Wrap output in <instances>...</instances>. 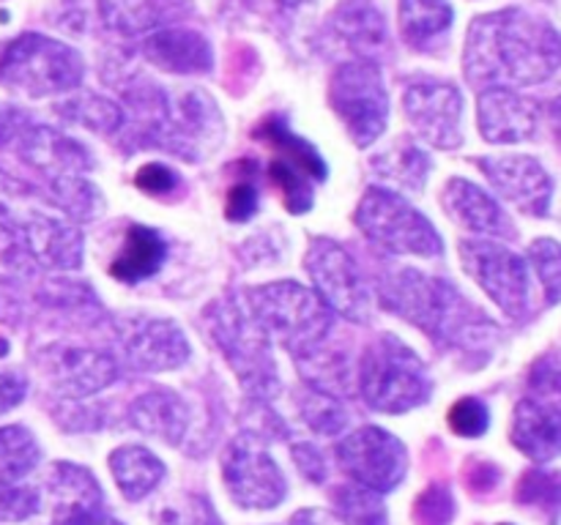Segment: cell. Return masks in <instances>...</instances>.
<instances>
[{
	"instance_id": "1",
	"label": "cell",
	"mask_w": 561,
	"mask_h": 525,
	"mask_svg": "<svg viewBox=\"0 0 561 525\" xmlns=\"http://www.w3.org/2000/svg\"><path fill=\"white\" fill-rule=\"evenodd\" d=\"M561 66V36L540 16L520 9L493 11L471 22L466 38V80L477 88L537 85Z\"/></svg>"
},
{
	"instance_id": "2",
	"label": "cell",
	"mask_w": 561,
	"mask_h": 525,
	"mask_svg": "<svg viewBox=\"0 0 561 525\" xmlns=\"http://www.w3.org/2000/svg\"><path fill=\"white\" fill-rule=\"evenodd\" d=\"M383 301L389 310L416 323L433 339L449 342L458 350L485 348L496 337V326L458 290L420 271H400L398 277L387 279Z\"/></svg>"
},
{
	"instance_id": "3",
	"label": "cell",
	"mask_w": 561,
	"mask_h": 525,
	"mask_svg": "<svg viewBox=\"0 0 561 525\" xmlns=\"http://www.w3.org/2000/svg\"><path fill=\"white\" fill-rule=\"evenodd\" d=\"M362 392L373 408L403 413L425 402L431 377L398 337H378L362 359Z\"/></svg>"
},
{
	"instance_id": "4",
	"label": "cell",
	"mask_w": 561,
	"mask_h": 525,
	"mask_svg": "<svg viewBox=\"0 0 561 525\" xmlns=\"http://www.w3.org/2000/svg\"><path fill=\"white\" fill-rule=\"evenodd\" d=\"M82 74L85 63L75 49L36 33L16 38L0 60V80L27 96L71 91L80 85Z\"/></svg>"
},
{
	"instance_id": "5",
	"label": "cell",
	"mask_w": 561,
	"mask_h": 525,
	"mask_svg": "<svg viewBox=\"0 0 561 525\" xmlns=\"http://www.w3.org/2000/svg\"><path fill=\"white\" fill-rule=\"evenodd\" d=\"M356 224L367 238L398 255H442L436 228L403 197L383 189H370L356 208Z\"/></svg>"
},
{
	"instance_id": "6",
	"label": "cell",
	"mask_w": 561,
	"mask_h": 525,
	"mask_svg": "<svg viewBox=\"0 0 561 525\" xmlns=\"http://www.w3.org/2000/svg\"><path fill=\"white\" fill-rule=\"evenodd\" d=\"M263 326L272 328L290 353H316L329 331V312L310 290L294 282L268 284L252 293Z\"/></svg>"
},
{
	"instance_id": "7",
	"label": "cell",
	"mask_w": 561,
	"mask_h": 525,
	"mask_svg": "<svg viewBox=\"0 0 561 525\" xmlns=\"http://www.w3.org/2000/svg\"><path fill=\"white\" fill-rule=\"evenodd\" d=\"M329 102L359 148L373 145L389 120V96L381 71L373 63L340 66L329 82Z\"/></svg>"
},
{
	"instance_id": "8",
	"label": "cell",
	"mask_w": 561,
	"mask_h": 525,
	"mask_svg": "<svg viewBox=\"0 0 561 525\" xmlns=\"http://www.w3.org/2000/svg\"><path fill=\"white\" fill-rule=\"evenodd\" d=\"M460 260L469 277L502 306L504 315L520 320L531 310L529 268L507 246L496 241H463Z\"/></svg>"
},
{
	"instance_id": "9",
	"label": "cell",
	"mask_w": 561,
	"mask_h": 525,
	"mask_svg": "<svg viewBox=\"0 0 561 525\" xmlns=\"http://www.w3.org/2000/svg\"><path fill=\"white\" fill-rule=\"evenodd\" d=\"M345 474L373 492H387L403 481L409 470L405 446L378 427H362L337 446Z\"/></svg>"
},
{
	"instance_id": "10",
	"label": "cell",
	"mask_w": 561,
	"mask_h": 525,
	"mask_svg": "<svg viewBox=\"0 0 561 525\" xmlns=\"http://www.w3.org/2000/svg\"><path fill=\"white\" fill-rule=\"evenodd\" d=\"M222 474L230 498L244 509H272L285 498L283 470L252 438L230 443L222 459Z\"/></svg>"
},
{
	"instance_id": "11",
	"label": "cell",
	"mask_w": 561,
	"mask_h": 525,
	"mask_svg": "<svg viewBox=\"0 0 561 525\" xmlns=\"http://www.w3.org/2000/svg\"><path fill=\"white\" fill-rule=\"evenodd\" d=\"M307 271L334 310L354 320H362L367 315L370 295H367L365 279L343 246L329 238L312 241L310 252H307Z\"/></svg>"
},
{
	"instance_id": "12",
	"label": "cell",
	"mask_w": 561,
	"mask_h": 525,
	"mask_svg": "<svg viewBox=\"0 0 561 525\" xmlns=\"http://www.w3.org/2000/svg\"><path fill=\"white\" fill-rule=\"evenodd\" d=\"M405 115L422 140L436 148L460 145V93L444 82L409 85L403 96Z\"/></svg>"
},
{
	"instance_id": "13",
	"label": "cell",
	"mask_w": 561,
	"mask_h": 525,
	"mask_svg": "<svg viewBox=\"0 0 561 525\" xmlns=\"http://www.w3.org/2000/svg\"><path fill=\"white\" fill-rule=\"evenodd\" d=\"M480 170L488 175L493 189L518 206L531 217H546L551 206L553 184L548 178L546 167L531 156H496L480 159Z\"/></svg>"
},
{
	"instance_id": "14",
	"label": "cell",
	"mask_w": 561,
	"mask_h": 525,
	"mask_svg": "<svg viewBox=\"0 0 561 525\" xmlns=\"http://www.w3.org/2000/svg\"><path fill=\"white\" fill-rule=\"evenodd\" d=\"M477 118L488 142H520L535 137L537 104L513 88H485L477 102Z\"/></svg>"
},
{
	"instance_id": "15",
	"label": "cell",
	"mask_w": 561,
	"mask_h": 525,
	"mask_svg": "<svg viewBox=\"0 0 561 525\" xmlns=\"http://www.w3.org/2000/svg\"><path fill=\"white\" fill-rule=\"evenodd\" d=\"M444 211L471 233L496 235V238H513L515 228L510 224L507 213L502 211L493 197H488L480 186L469 184L463 178H453L444 186Z\"/></svg>"
},
{
	"instance_id": "16",
	"label": "cell",
	"mask_w": 561,
	"mask_h": 525,
	"mask_svg": "<svg viewBox=\"0 0 561 525\" xmlns=\"http://www.w3.org/2000/svg\"><path fill=\"white\" fill-rule=\"evenodd\" d=\"M515 446L531 459H553L561 454V408L548 399H524L515 408Z\"/></svg>"
},
{
	"instance_id": "17",
	"label": "cell",
	"mask_w": 561,
	"mask_h": 525,
	"mask_svg": "<svg viewBox=\"0 0 561 525\" xmlns=\"http://www.w3.org/2000/svg\"><path fill=\"white\" fill-rule=\"evenodd\" d=\"M146 58L173 74H203L211 69V47L206 38L181 27L153 33L146 42Z\"/></svg>"
},
{
	"instance_id": "18",
	"label": "cell",
	"mask_w": 561,
	"mask_h": 525,
	"mask_svg": "<svg viewBox=\"0 0 561 525\" xmlns=\"http://www.w3.org/2000/svg\"><path fill=\"white\" fill-rule=\"evenodd\" d=\"M126 353L140 370H168L186 359V342L170 323L140 320L126 331Z\"/></svg>"
},
{
	"instance_id": "19",
	"label": "cell",
	"mask_w": 561,
	"mask_h": 525,
	"mask_svg": "<svg viewBox=\"0 0 561 525\" xmlns=\"http://www.w3.org/2000/svg\"><path fill=\"white\" fill-rule=\"evenodd\" d=\"M49 375L60 388L71 394H93L107 386L115 377V366L110 355L88 348H55Z\"/></svg>"
},
{
	"instance_id": "20",
	"label": "cell",
	"mask_w": 561,
	"mask_h": 525,
	"mask_svg": "<svg viewBox=\"0 0 561 525\" xmlns=\"http://www.w3.org/2000/svg\"><path fill=\"white\" fill-rule=\"evenodd\" d=\"M453 5L447 0H400V33L409 47L427 52L453 25Z\"/></svg>"
},
{
	"instance_id": "21",
	"label": "cell",
	"mask_w": 561,
	"mask_h": 525,
	"mask_svg": "<svg viewBox=\"0 0 561 525\" xmlns=\"http://www.w3.org/2000/svg\"><path fill=\"white\" fill-rule=\"evenodd\" d=\"M110 470H113L118 490L129 501H142L153 487L162 481L164 465L142 446H121L110 454Z\"/></svg>"
},
{
	"instance_id": "22",
	"label": "cell",
	"mask_w": 561,
	"mask_h": 525,
	"mask_svg": "<svg viewBox=\"0 0 561 525\" xmlns=\"http://www.w3.org/2000/svg\"><path fill=\"white\" fill-rule=\"evenodd\" d=\"M164 260V244L153 230L131 224L126 233L124 246H121L118 257L110 266V273L121 282H140V279L151 277Z\"/></svg>"
},
{
	"instance_id": "23",
	"label": "cell",
	"mask_w": 561,
	"mask_h": 525,
	"mask_svg": "<svg viewBox=\"0 0 561 525\" xmlns=\"http://www.w3.org/2000/svg\"><path fill=\"white\" fill-rule=\"evenodd\" d=\"M131 421L137 430L175 443L186 430V408L173 392H151L131 405Z\"/></svg>"
},
{
	"instance_id": "24",
	"label": "cell",
	"mask_w": 561,
	"mask_h": 525,
	"mask_svg": "<svg viewBox=\"0 0 561 525\" xmlns=\"http://www.w3.org/2000/svg\"><path fill=\"white\" fill-rule=\"evenodd\" d=\"M255 140L266 142L272 151L279 153V162L301 170V173L310 175L312 180H321L323 173H327L323 162L318 159L316 148H310L305 140L290 135L288 126H285L277 115H268L266 120H261V126H255Z\"/></svg>"
},
{
	"instance_id": "25",
	"label": "cell",
	"mask_w": 561,
	"mask_h": 525,
	"mask_svg": "<svg viewBox=\"0 0 561 525\" xmlns=\"http://www.w3.org/2000/svg\"><path fill=\"white\" fill-rule=\"evenodd\" d=\"M340 31L359 52H376L383 44V20L373 3L340 5Z\"/></svg>"
},
{
	"instance_id": "26",
	"label": "cell",
	"mask_w": 561,
	"mask_h": 525,
	"mask_svg": "<svg viewBox=\"0 0 561 525\" xmlns=\"http://www.w3.org/2000/svg\"><path fill=\"white\" fill-rule=\"evenodd\" d=\"M38 446L33 443L31 432L22 427H9L0 430V481H16L31 474L38 463Z\"/></svg>"
},
{
	"instance_id": "27",
	"label": "cell",
	"mask_w": 561,
	"mask_h": 525,
	"mask_svg": "<svg viewBox=\"0 0 561 525\" xmlns=\"http://www.w3.org/2000/svg\"><path fill=\"white\" fill-rule=\"evenodd\" d=\"M334 503L351 525H389L381 498L367 487H343L334 492Z\"/></svg>"
},
{
	"instance_id": "28",
	"label": "cell",
	"mask_w": 561,
	"mask_h": 525,
	"mask_svg": "<svg viewBox=\"0 0 561 525\" xmlns=\"http://www.w3.org/2000/svg\"><path fill=\"white\" fill-rule=\"evenodd\" d=\"M531 266H535L537 277H540L542 288H546L548 304H559L561 301V244L551 238H537L529 246Z\"/></svg>"
},
{
	"instance_id": "29",
	"label": "cell",
	"mask_w": 561,
	"mask_h": 525,
	"mask_svg": "<svg viewBox=\"0 0 561 525\" xmlns=\"http://www.w3.org/2000/svg\"><path fill=\"white\" fill-rule=\"evenodd\" d=\"M272 180L279 189V197L285 200V206H288L294 213L307 211V208L312 206V184H310L312 178L301 173V170L290 167V164L285 162H274Z\"/></svg>"
},
{
	"instance_id": "30",
	"label": "cell",
	"mask_w": 561,
	"mask_h": 525,
	"mask_svg": "<svg viewBox=\"0 0 561 525\" xmlns=\"http://www.w3.org/2000/svg\"><path fill=\"white\" fill-rule=\"evenodd\" d=\"M378 164H387V170H383L387 178L411 186V189H422L427 178V156L416 148H400V151L387 153Z\"/></svg>"
},
{
	"instance_id": "31",
	"label": "cell",
	"mask_w": 561,
	"mask_h": 525,
	"mask_svg": "<svg viewBox=\"0 0 561 525\" xmlns=\"http://www.w3.org/2000/svg\"><path fill=\"white\" fill-rule=\"evenodd\" d=\"M518 501L524 503V506H537L546 509V512L559 509L561 512V479L559 476L531 470V474H526L524 481H520Z\"/></svg>"
},
{
	"instance_id": "32",
	"label": "cell",
	"mask_w": 561,
	"mask_h": 525,
	"mask_svg": "<svg viewBox=\"0 0 561 525\" xmlns=\"http://www.w3.org/2000/svg\"><path fill=\"white\" fill-rule=\"evenodd\" d=\"M491 424V416L482 399L463 397L449 408V430L460 438H480Z\"/></svg>"
},
{
	"instance_id": "33",
	"label": "cell",
	"mask_w": 561,
	"mask_h": 525,
	"mask_svg": "<svg viewBox=\"0 0 561 525\" xmlns=\"http://www.w3.org/2000/svg\"><path fill=\"white\" fill-rule=\"evenodd\" d=\"M453 517H455L453 492H449L444 485H431L420 498H416L414 520L420 525H449V520Z\"/></svg>"
},
{
	"instance_id": "34",
	"label": "cell",
	"mask_w": 561,
	"mask_h": 525,
	"mask_svg": "<svg viewBox=\"0 0 561 525\" xmlns=\"http://www.w3.org/2000/svg\"><path fill=\"white\" fill-rule=\"evenodd\" d=\"M159 525H219L217 514L208 509V503L197 495L168 501V506L159 514Z\"/></svg>"
},
{
	"instance_id": "35",
	"label": "cell",
	"mask_w": 561,
	"mask_h": 525,
	"mask_svg": "<svg viewBox=\"0 0 561 525\" xmlns=\"http://www.w3.org/2000/svg\"><path fill=\"white\" fill-rule=\"evenodd\" d=\"M529 386L531 392L542 399L561 397V355L559 353L542 355V359L531 366Z\"/></svg>"
},
{
	"instance_id": "36",
	"label": "cell",
	"mask_w": 561,
	"mask_h": 525,
	"mask_svg": "<svg viewBox=\"0 0 561 525\" xmlns=\"http://www.w3.org/2000/svg\"><path fill=\"white\" fill-rule=\"evenodd\" d=\"M137 186H140L142 191H148V195L164 197L170 195V191L179 189V175L170 167H164V164H146V167L137 173Z\"/></svg>"
},
{
	"instance_id": "37",
	"label": "cell",
	"mask_w": 561,
	"mask_h": 525,
	"mask_svg": "<svg viewBox=\"0 0 561 525\" xmlns=\"http://www.w3.org/2000/svg\"><path fill=\"white\" fill-rule=\"evenodd\" d=\"M255 208H257V195L255 189H252V184L241 180V184L230 186L228 202H225V213H228V219H233V222H244V219H250L252 213H255Z\"/></svg>"
},
{
	"instance_id": "38",
	"label": "cell",
	"mask_w": 561,
	"mask_h": 525,
	"mask_svg": "<svg viewBox=\"0 0 561 525\" xmlns=\"http://www.w3.org/2000/svg\"><path fill=\"white\" fill-rule=\"evenodd\" d=\"M499 476H502V474L496 470V465L482 463V459L471 463L469 470H466V479H469L471 492L493 490V487H496V481H499Z\"/></svg>"
},
{
	"instance_id": "39",
	"label": "cell",
	"mask_w": 561,
	"mask_h": 525,
	"mask_svg": "<svg viewBox=\"0 0 561 525\" xmlns=\"http://www.w3.org/2000/svg\"><path fill=\"white\" fill-rule=\"evenodd\" d=\"M58 525H118V523L110 517H104L99 509H80V512L64 514V520H60Z\"/></svg>"
},
{
	"instance_id": "40",
	"label": "cell",
	"mask_w": 561,
	"mask_h": 525,
	"mask_svg": "<svg viewBox=\"0 0 561 525\" xmlns=\"http://www.w3.org/2000/svg\"><path fill=\"white\" fill-rule=\"evenodd\" d=\"M294 525H343V523H337V520L329 517V514L305 512V514H296Z\"/></svg>"
},
{
	"instance_id": "41",
	"label": "cell",
	"mask_w": 561,
	"mask_h": 525,
	"mask_svg": "<svg viewBox=\"0 0 561 525\" xmlns=\"http://www.w3.org/2000/svg\"><path fill=\"white\" fill-rule=\"evenodd\" d=\"M551 126H553V135H557L559 145H561V93L551 102Z\"/></svg>"
},
{
	"instance_id": "42",
	"label": "cell",
	"mask_w": 561,
	"mask_h": 525,
	"mask_svg": "<svg viewBox=\"0 0 561 525\" xmlns=\"http://www.w3.org/2000/svg\"><path fill=\"white\" fill-rule=\"evenodd\" d=\"M277 3L288 5V9H290V5H299V3H305V0H277Z\"/></svg>"
},
{
	"instance_id": "43",
	"label": "cell",
	"mask_w": 561,
	"mask_h": 525,
	"mask_svg": "<svg viewBox=\"0 0 561 525\" xmlns=\"http://www.w3.org/2000/svg\"><path fill=\"white\" fill-rule=\"evenodd\" d=\"M502 525H507V523H502Z\"/></svg>"
}]
</instances>
